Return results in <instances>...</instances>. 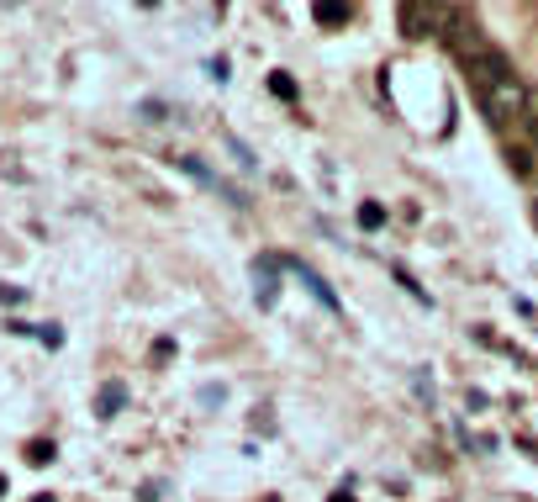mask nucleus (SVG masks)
Returning <instances> with one entry per match:
<instances>
[{
    "mask_svg": "<svg viewBox=\"0 0 538 502\" xmlns=\"http://www.w3.org/2000/svg\"><path fill=\"white\" fill-rule=\"evenodd\" d=\"M0 302H5V307H16V302H22V285H0Z\"/></svg>",
    "mask_w": 538,
    "mask_h": 502,
    "instance_id": "nucleus-12",
    "label": "nucleus"
},
{
    "mask_svg": "<svg viewBox=\"0 0 538 502\" xmlns=\"http://www.w3.org/2000/svg\"><path fill=\"white\" fill-rule=\"evenodd\" d=\"M396 16H401V32H407V37H433V32H448V22H454L448 5H428V0L401 5Z\"/></svg>",
    "mask_w": 538,
    "mask_h": 502,
    "instance_id": "nucleus-3",
    "label": "nucleus"
},
{
    "mask_svg": "<svg viewBox=\"0 0 538 502\" xmlns=\"http://www.w3.org/2000/svg\"><path fill=\"white\" fill-rule=\"evenodd\" d=\"M27 460H32V466H48V460H53V444H48V439H32L27 444Z\"/></svg>",
    "mask_w": 538,
    "mask_h": 502,
    "instance_id": "nucleus-10",
    "label": "nucleus"
},
{
    "mask_svg": "<svg viewBox=\"0 0 538 502\" xmlns=\"http://www.w3.org/2000/svg\"><path fill=\"white\" fill-rule=\"evenodd\" d=\"M444 37H448V48L459 53V63H465V69H470L476 59H485V53L496 48V43H485V32H480L476 22H470V11H454V22H448Z\"/></svg>",
    "mask_w": 538,
    "mask_h": 502,
    "instance_id": "nucleus-2",
    "label": "nucleus"
},
{
    "mask_svg": "<svg viewBox=\"0 0 538 502\" xmlns=\"http://www.w3.org/2000/svg\"><path fill=\"white\" fill-rule=\"evenodd\" d=\"M285 270H296L301 281H306V291H312L317 302H328V313H338V296H332V285H322V275H317L312 265H301V259H285Z\"/></svg>",
    "mask_w": 538,
    "mask_h": 502,
    "instance_id": "nucleus-4",
    "label": "nucleus"
},
{
    "mask_svg": "<svg viewBox=\"0 0 538 502\" xmlns=\"http://www.w3.org/2000/svg\"><path fill=\"white\" fill-rule=\"evenodd\" d=\"M480 101H485L491 127H507V122H517V117H528V91H523V80H517V74H512V80H496V85H485Z\"/></svg>",
    "mask_w": 538,
    "mask_h": 502,
    "instance_id": "nucleus-1",
    "label": "nucleus"
},
{
    "mask_svg": "<svg viewBox=\"0 0 538 502\" xmlns=\"http://www.w3.org/2000/svg\"><path fill=\"white\" fill-rule=\"evenodd\" d=\"M280 265H285V259H274V254H264V259L254 265V275H259V291H254V296H259V307H274V270H280Z\"/></svg>",
    "mask_w": 538,
    "mask_h": 502,
    "instance_id": "nucleus-5",
    "label": "nucleus"
},
{
    "mask_svg": "<svg viewBox=\"0 0 538 502\" xmlns=\"http://www.w3.org/2000/svg\"><path fill=\"white\" fill-rule=\"evenodd\" d=\"M0 497H5V476H0Z\"/></svg>",
    "mask_w": 538,
    "mask_h": 502,
    "instance_id": "nucleus-14",
    "label": "nucleus"
},
{
    "mask_svg": "<svg viewBox=\"0 0 538 502\" xmlns=\"http://www.w3.org/2000/svg\"><path fill=\"white\" fill-rule=\"evenodd\" d=\"M328 502H354V497H349V492H332V497Z\"/></svg>",
    "mask_w": 538,
    "mask_h": 502,
    "instance_id": "nucleus-13",
    "label": "nucleus"
},
{
    "mask_svg": "<svg viewBox=\"0 0 538 502\" xmlns=\"http://www.w3.org/2000/svg\"><path fill=\"white\" fill-rule=\"evenodd\" d=\"M121 408H127V386H121V381H106L101 397H95V412H101V418H117Z\"/></svg>",
    "mask_w": 538,
    "mask_h": 502,
    "instance_id": "nucleus-6",
    "label": "nucleus"
},
{
    "mask_svg": "<svg viewBox=\"0 0 538 502\" xmlns=\"http://www.w3.org/2000/svg\"><path fill=\"white\" fill-rule=\"evenodd\" d=\"M380 222H386V207H375V201L359 207V227H380Z\"/></svg>",
    "mask_w": 538,
    "mask_h": 502,
    "instance_id": "nucleus-9",
    "label": "nucleus"
},
{
    "mask_svg": "<svg viewBox=\"0 0 538 502\" xmlns=\"http://www.w3.org/2000/svg\"><path fill=\"white\" fill-rule=\"evenodd\" d=\"M533 138H538V122H533Z\"/></svg>",
    "mask_w": 538,
    "mask_h": 502,
    "instance_id": "nucleus-16",
    "label": "nucleus"
},
{
    "mask_svg": "<svg viewBox=\"0 0 538 502\" xmlns=\"http://www.w3.org/2000/svg\"><path fill=\"white\" fill-rule=\"evenodd\" d=\"M507 159H512V169H517V175H533V159H528V149H507Z\"/></svg>",
    "mask_w": 538,
    "mask_h": 502,
    "instance_id": "nucleus-11",
    "label": "nucleus"
},
{
    "mask_svg": "<svg viewBox=\"0 0 538 502\" xmlns=\"http://www.w3.org/2000/svg\"><path fill=\"white\" fill-rule=\"evenodd\" d=\"M37 502H53V497H48V492H43V497H37Z\"/></svg>",
    "mask_w": 538,
    "mask_h": 502,
    "instance_id": "nucleus-15",
    "label": "nucleus"
},
{
    "mask_svg": "<svg viewBox=\"0 0 538 502\" xmlns=\"http://www.w3.org/2000/svg\"><path fill=\"white\" fill-rule=\"evenodd\" d=\"M269 91L280 95V101H296V80H291V74H285V69H274V74H269Z\"/></svg>",
    "mask_w": 538,
    "mask_h": 502,
    "instance_id": "nucleus-8",
    "label": "nucleus"
},
{
    "mask_svg": "<svg viewBox=\"0 0 538 502\" xmlns=\"http://www.w3.org/2000/svg\"><path fill=\"white\" fill-rule=\"evenodd\" d=\"M349 16H354V5H343V0H322V5H317V22H322V27H343Z\"/></svg>",
    "mask_w": 538,
    "mask_h": 502,
    "instance_id": "nucleus-7",
    "label": "nucleus"
},
{
    "mask_svg": "<svg viewBox=\"0 0 538 502\" xmlns=\"http://www.w3.org/2000/svg\"><path fill=\"white\" fill-rule=\"evenodd\" d=\"M533 222H538V212H533Z\"/></svg>",
    "mask_w": 538,
    "mask_h": 502,
    "instance_id": "nucleus-17",
    "label": "nucleus"
}]
</instances>
